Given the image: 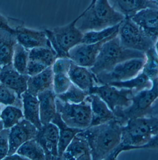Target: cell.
Listing matches in <instances>:
<instances>
[{"label": "cell", "mask_w": 158, "mask_h": 160, "mask_svg": "<svg viewBox=\"0 0 158 160\" xmlns=\"http://www.w3.org/2000/svg\"><path fill=\"white\" fill-rule=\"evenodd\" d=\"M118 36L124 48L145 53L155 47L156 43L129 17H126L120 24Z\"/></svg>", "instance_id": "8"}, {"label": "cell", "mask_w": 158, "mask_h": 160, "mask_svg": "<svg viewBox=\"0 0 158 160\" xmlns=\"http://www.w3.org/2000/svg\"><path fill=\"white\" fill-rule=\"evenodd\" d=\"M35 138L44 149L46 160H58L59 130L57 125L52 122L43 125Z\"/></svg>", "instance_id": "14"}, {"label": "cell", "mask_w": 158, "mask_h": 160, "mask_svg": "<svg viewBox=\"0 0 158 160\" xmlns=\"http://www.w3.org/2000/svg\"><path fill=\"white\" fill-rule=\"evenodd\" d=\"M10 129H3L0 132V158L4 159L8 155L9 150Z\"/></svg>", "instance_id": "37"}, {"label": "cell", "mask_w": 158, "mask_h": 160, "mask_svg": "<svg viewBox=\"0 0 158 160\" xmlns=\"http://www.w3.org/2000/svg\"><path fill=\"white\" fill-rule=\"evenodd\" d=\"M17 41L29 50L39 47L52 48L45 30L26 27L22 22L15 28Z\"/></svg>", "instance_id": "13"}, {"label": "cell", "mask_w": 158, "mask_h": 160, "mask_svg": "<svg viewBox=\"0 0 158 160\" xmlns=\"http://www.w3.org/2000/svg\"><path fill=\"white\" fill-rule=\"evenodd\" d=\"M48 67L34 60L29 59L27 65V74L29 77L34 76L42 72Z\"/></svg>", "instance_id": "38"}, {"label": "cell", "mask_w": 158, "mask_h": 160, "mask_svg": "<svg viewBox=\"0 0 158 160\" xmlns=\"http://www.w3.org/2000/svg\"><path fill=\"white\" fill-rule=\"evenodd\" d=\"M89 93L99 96L114 113L129 107L134 95L133 91L129 89L108 84L96 85L90 90Z\"/></svg>", "instance_id": "9"}, {"label": "cell", "mask_w": 158, "mask_h": 160, "mask_svg": "<svg viewBox=\"0 0 158 160\" xmlns=\"http://www.w3.org/2000/svg\"><path fill=\"white\" fill-rule=\"evenodd\" d=\"M29 78L18 72L12 64L1 67V84L14 91L21 99L22 94L27 91Z\"/></svg>", "instance_id": "16"}, {"label": "cell", "mask_w": 158, "mask_h": 160, "mask_svg": "<svg viewBox=\"0 0 158 160\" xmlns=\"http://www.w3.org/2000/svg\"><path fill=\"white\" fill-rule=\"evenodd\" d=\"M146 117L158 119V98L152 104Z\"/></svg>", "instance_id": "40"}, {"label": "cell", "mask_w": 158, "mask_h": 160, "mask_svg": "<svg viewBox=\"0 0 158 160\" xmlns=\"http://www.w3.org/2000/svg\"><path fill=\"white\" fill-rule=\"evenodd\" d=\"M158 133V119L143 117L129 120L121 129V142L107 160H115L123 151L139 149Z\"/></svg>", "instance_id": "2"}, {"label": "cell", "mask_w": 158, "mask_h": 160, "mask_svg": "<svg viewBox=\"0 0 158 160\" xmlns=\"http://www.w3.org/2000/svg\"><path fill=\"white\" fill-rule=\"evenodd\" d=\"M1 67L12 64L13 54L18 43L15 29L8 22L7 17L1 15L0 28Z\"/></svg>", "instance_id": "11"}, {"label": "cell", "mask_w": 158, "mask_h": 160, "mask_svg": "<svg viewBox=\"0 0 158 160\" xmlns=\"http://www.w3.org/2000/svg\"><path fill=\"white\" fill-rule=\"evenodd\" d=\"M51 122L57 125L59 130V140L58 143V160L61 159L66 149L70 144L74 137L78 133L84 130L71 128L68 126L57 112Z\"/></svg>", "instance_id": "24"}, {"label": "cell", "mask_w": 158, "mask_h": 160, "mask_svg": "<svg viewBox=\"0 0 158 160\" xmlns=\"http://www.w3.org/2000/svg\"><path fill=\"white\" fill-rule=\"evenodd\" d=\"M120 24L101 30L91 31L84 32L82 43L94 44L102 42L117 32Z\"/></svg>", "instance_id": "31"}, {"label": "cell", "mask_w": 158, "mask_h": 160, "mask_svg": "<svg viewBox=\"0 0 158 160\" xmlns=\"http://www.w3.org/2000/svg\"><path fill=\"white\" fill-rule=\"evenodd\" d=\"M57 58V53L50 47H39L29 51V59L40 62L47 67H52Z\"/></svg>", "instance_id": "29"}, {"label": "cell", "mask_w": 158, "mask_h": 160, "mask_svg": "<svg viewBox=\"0 0 158 160\" xmlns=\"http://www.w3.org/2000/svg\"><path fill=\"white\" fill-rule=\"evenodd\" d=\"M145 53L126 48L121 43L118 34L101 46L94 65L90 69L96 76L109 72L120 63L135 58H145Z\"/></svg>", "instance_id": "4"}, {"label": "cell", "mask_w": 158, "mask_h": 160, "mask_svg": "<svg viewBox=\"0 0 158 160\" xmlns=\"http://www.w3.org/2000/svg\"><path fill=\"white\" fill-rule=\"evenodd\" d=\"M1 106H13L23 110L22 99L12 89L1 84L0 88Z\"/></svg>", "instance_id": "34"}, {"label": "cell", "mask_w": 158, "mask_h": 160, "mask_svg": "<svg viewBox=\"0 0 158 160\" xmlns=\"http://www.w3.org/2000/svg\"><path fill=\"white\" fill-rule=\"evenodd\" d=\"M145 55L142 72L153 81L158 78V53L154 47L146 51Z\"/></svg>", "instance_id": "32"}, {"label": "cell", "mask_w": 158, "mask_h": 160, "mask_svg": "<svg viewBox=\"0 0 158 160\" xmlns=\"http://www.w3.org/2000/svg\"><path fill=\"white\" fill-rule=\"evenodd\" d=\"M57 112L69 127L85 130L91 126V108L88 100L79 103L63 102L56 97Z\"/></svg>", "instance_id": "7"}, {"label": "cell", "mask_w": 158, "mask_h": 160, "mask_svg": "<svg viewBox=\"0 0 158 160\" xmlns=\"http://www.w3.org/2000/svg\"><path fill=\"white\" fill-rule=\"evenodd\" d=\"M53 77L54 73L52 67H48L37 75L29 77L27 81V92L37 96L44 91L53 89Z\"/></svg>", "instance_id": "23"}, {"label": "cell", "mask_w": 158, "mask_h": 160, "mask_svg": "<svg viewBox=\"0 0 158 160\" xmlns=\"http://www.w3.org/2000/svg\"><path fill=\"white\" fill-rule=\"evenodd\" d=\"M108 85L117 88L129 89L133 91L135 94L141 91L152 88L153 81L142 72L136 77L129 80L113 82Z\"/></svg>", "instance_id": "26"}, {"label": "cell", "mask_w": 158, "mask_h": 160, "mask_svg": "<svg viewBox=\"0 0 158 160\" xmlns=\"http://www.w3.org/2000/svg\"><path fill=\"white\" fill-rule=\"evenodd\" d=\"M71 80L68 75L65 74H54L53 90L56 96L64 93L71 86Z\"/></svg>", "instance_id": "35"}, {"label": "cell", "mask_w": 158, "mask_h": 160, "mask_svg": "<svg viewBox=\"0 0 158 160\" xmlns=\"http://www.w3.org/2000/svg\"><path fill=\"white\" fill-rule=\"evenodd\" d=\"M38 131L33 124L24 118L13 126L10 129L9 150L7 156L16 153L17 149L25 142L35 138Z\"/></svg>", "instance_id": "15"}, {"label": "cell", "mask_w": 158, "mask_h": 160, "mask_svg": "<svg viewBox=\"0 0 158 160\" xmlns=\"http://www.w3.org/2000/svg\"><path fill=\"white\" fill-rule=\"evenodd\" d=\"M29 51L18 42L14 49L12 64L14 68L22 74L27 75V70L29 60Z\"/></svg>", "instance_id": "30"}, {"label": "cell", "mask_w": 158, "mask_h": 160, "mask_svg": "<svg viewBox=\"0 0 158 160\" xmlns=\"http://www.w3.org/2000/svg\"><path fill=\"white\" fill-rule=\"evenodd\" d=\"M80 18V15L66 25L44 29L57 58L69 57L70 51L82 43L84 32L77 25Z\"/></svg>", "instance_id": "5"}, {"label": "cell", "mask_w": 158, "mask_h": 160, "mask_svg": "<svg viewBox=\"0 0 158 160\" xmlns=\"http://www.w3.org/2000/svg\"><path fill=\"white\" fill-rule=\"evenodd\" d=\"M118 32L100 42L94 44L81 43L78 44L70 51L69 57L76 65L91 68L95 63L102 45L116 36Z\"/></svg>", "instance_id": "12"}, {"label": "cell", "mask_w": 158, "mask_h": 160, "mask_svg": "<svg viewBox=\"0 0 158 160\" xmlns=\"http://www.w3.org/2000/svg\"><path fill=\"white\" fill-rule=\"evenodd\" d=\"M60 160H92L88 142L78 133L67 147Z\"/></svg>", "instance_id": "21"}, {"label": "cell", "mask_w": 158, "mask_h": 160, "mask_svg": "<svg viewBox=\"0 0 158 160\" xmlns=\"http://www.w3.org/2000/svg\"><path fill=\"white\" fill-rule=\"evenodd\" d=\"M16 153L28 160H46L45 151L36 138L25 142Z\"/></svg>", "instance_id": "28"}, {"label": "cell", "mask_w": 158, "mask_h": 160, "mask_svg": "<svg viewBox=\"0 0 158 160\" xmlns=\"http://www.w3.org/2000/svg\"><path fill=\"white\" fill-rule=\"evenodd\" d=\"M80 15L77 25L83 32L112 27L120 24L126 18L115 10L108 0H96Z\"/></svg>", "instance_id": "3"}, {"label": "cell", "mask_w": 158, "mask_h": 160, "mask_svg": "<svg viewBox=\"0 0 158 160\" xmlns=\"http://www.w3.org/2000/svg\"><path fill=\"white\" fill-rule=\"evenodd\" d=\"M56 95L53 89L46 90L37 95L40 104V115L42 125L51 122L57 113Z\"/></svg>", "instance_id": "22"}, {"label": "cell", "mask_w": 158, "mask_h": 160, "mask_svg": "<svg viewBox=\"0 0 158 160\" xmlns=\"http://www.w3.org/2000/svg\"><path fill=\"white\" fill-rule=\"evenodd\" d=\"M129 18L156 42L158 38V8H145Z\"/></svg>", "instance_id": "17"}, {"label": "cell", "mask_w": 158, "mask_h": 160, "mask_svg": "<svg viewBox=\"0 0 158 160\" xmlns=\"http://www.w3.org/2000/svg\"><path fill=\"white\" fill-rule=\"evenodd\" d=\"M24 119L33 124L38 130L42 127L40 115V104L37 96L27 91L22 94Z\"/></svg>", "instance_id": "25"}, {"label": "cell", "mask_w": 158, "mask_h": 160, "mask_svg": "<svg viewBox=\"0 0 158 160\" xmlns=\"http://www.w3.org/2000/svg\"><path fill=\"white\" fill-rule=\"evenodd\" d=\"M1 130L11 129L19 123L24 117L23 110L13 106H1Z\"/></svg>", "instance_id": "27"}, {"label": "cell", "mask_w": 158, "mask_h": 160, "mask_svg": "<svg viewBox=\"0 0 158 160\" xmlns=\"http://www.w3.org/2000/svg\"><path fill=\"white\" fill-rule=\"evenodd\" d=\"M155 48L156 51L158 53V38L157 41H156V43H155Z\"/></svg>", "instance_id": "42"}, {"label": "cell", "mask_w": 158, "mask_h": 160, "mask_svg": "<svg viewBox=\"0 0 158 160\" xmlns=\"http://www.w3.org/2000/svg\"><path fill=\"white\" fill-rule=\"evenodd\" d=\"M139 149H158V133L154 135L146 144Z\"/></svg>", "instance_id": "39"}, {"label": "cell", "mask_w": 158, "mask_h": 160, "mask_svg": "<svg viewBox=\"0 0 158 160\" xmlns=\"http://www.w3.org/2000/svg\"><path fill=\"white\" fill-rule=\"evenodd\" d=\"M145 58H135L126 60L115 66L109 72L96 76L97 85L126 81L136 77L142 72Z\"/></svg>", "instance_id": "10"}, {"label": "cell", "mask_w": 158, "mask_h": 160, "mask_svg": "<svg viewBox=\"0 0 158 160\" xmlns=\"http://www.w3.org/2000/svg\"><path fill=\"white\" fill-rule=\"evenodd\" d=\"M72 63L69 57L57 58L52 66L53 73L68 75Z\"/></svg>", "instance_id": "36"}, {"label": "cell", "mask_w": 158, "mask_h": 160, "mask_svg": "<svg viewBox=\"0 0 158 160\" xmlns=\"http://www.w3.org/2000/svg\"><path fill=\"white\" fill-rule=\"evenodd\" d=\"M112 7L126 17H130L147 8H158L155 0H108Z\"/></svg>", "instance_id": "18"}, {"label": "cell", "mask_w": 158, "mask_h": 160, "mask_svg": "<svg viewBox=\"0 0 158 160\" xmlns=\"http://www.w3.org/2000/svg\"><path fill=\"white\" fill-rule=\"evenodd\" d=\"M153 86L135 94L131 104L126 109L117 111L116 119L123 125L130 119L146 116L151 106L158 98V78L153 80Z\"/></svg>", "instance_id": "6"}, {"label": "cell", "mask_w": 158, "mask_h": 160, "mask_svg": "<svg viewBox=\"0 0 158 160\" xmlns=\"http://www.w3.org/2000/svg\"><path fill=\"white\" fill-rule=\"evenodd\" d=\"M96 1V0H92L91 2V3H90V4L89 5V6L88 7H91V6H92L95 3V2Z\"/></svg>", "instance_id": "43"}, {"label": "cell", "mask_w": 158, "mask_h": 160, "mask_svg": "<svg viewBox=\"0 0 158 160\" xmlns=\"http://www.w3.org/2000/svg\"><path fill=\"white\" fill-rule=\"evenodd\" d=\"M155 1H156V2H158V0H155Z\"/></svg>", "instance_id": "44"}, {"label": "cell", "mask_w": 158, "mask_h": 160, "mask_svg": "<svg viewBox=\"0 0 158 160\" xmlns=\"http://www.w3.org/2000/svg\"><path fill=\"white\" fill-rule=\"evenodd\" d=\"M121 123L116 119L91 126L78 133L88 142L92 160H107L121 142Z\"/></svg>", "instance_id": "1"}, {"label": "cell", "mask_w": 158, "mask_h": 160, "mask_svg": "<svg viewBox=\"0 0 158 160\" xmlns=\"http://www.w3.org/2000/svg\"><path fill=\"white\" fill-rule=\"evenodd\" d=\"M86 100L90 102L91 108L92 120L90 127L116 119L113 112L98 96L90 94Z\"/></svg>", "instance_id": "19"}, {"label": "cell", "mask_w": 158, "mask_h": 160, "mask_svg": "<svg viewBox=\"0 0 158 160\" xmlns=\"http://www.w3.org/2000/svg\"><path fill=\"white\" fill-rule=\"evenodd\" d=\"M68 76L72 84L89 92L93 87L97 85L95 75L90 68L78 66L73 62Z\"/></svg>", "instance_id": "20"}, {"label": "cell", "mask_w": 158, "mask_h": 160, "mask_svg": "<svg viewBox=\"0 0 158 160\" xmlns=\"http://www.w3.org/2000/svg\"><path fill=\"white\" fill-rule=\"evenodd\" d=\"M4 160H28L25 157L15 153L13 155L7 156Z\"/></svg>", "instance_id": "41"}, {"label": "cell", "mask_w": 158, "mask_h": 160, "mask_svg": "<svg viewBox=\"0 0 158 160\" xmlns=\"http://www.w3.org/2000/svg\"><path fill=\"white\" fill-rule=\"evenodd\" d=\"M89 95V92L84 91L72 84L67 92L56 96V97L63 102L79 103L85 101Z\"/></svg>", "instance_id": "33"}]
</instances>
